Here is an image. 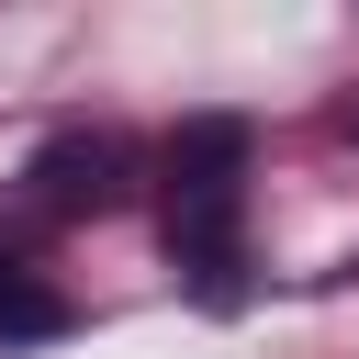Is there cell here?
I'll return each instance as SVG.
<instances>
[{
  "label": "cell",
  "instance_id": "1",
  "mask_svg": "<svg viewBox=\"0 0 359 359\" xmlns=\"http://www.w3.org/2000/svg\"><path fill=\"white\" fill-rule=\"evenodd\" d=\"M236 224H247V123L202 112L168 135V258L202 303H236V269H247Z\"/></svg>",
  "mask_w": 359,
  "mask_h": 359
},
{
  "label": "cell",
  "instance_id": "2",
  "mask_svg": "<svg viewBox=\"0 0 359 359\" xmlns=\"http://www.w3.org/2000/svg\"><path fill=\"white\" fill-rule=\"evenodd\" d=\"M34 202L45 213H112L123 202V135H56L34 157Z\"/></svg>",
  "mask_w": 359,
  "mask_h": 359
},
{
  "label": "cell",
  "instance_id": "3",
  "mask_svg": "<svg viewBox=\"0 0 359 359\" xmlns=\"http://www.w3.org/2000/svg\"><path fill=\"white\" fill-rule=\"evenodd\" d=\"M0 337H11V348H34V337H67V292H45V280L0 269Z\"/></svg>",
  "mask_w": 359,
  "mask_h": 359
}]
</instances>
